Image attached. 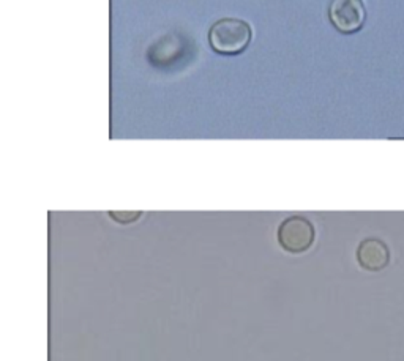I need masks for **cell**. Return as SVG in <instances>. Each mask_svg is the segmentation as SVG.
<instances>
[{
  "mask_svg": "<svg viewBox=\"0 0 404 361\" xmlns=\"http://www.w3.org/2000/svg\"><path fill=\"white\" fill-rule=\"evenodd\" d=\"M253 38L251 25L238 18H223L209 29L212 51L221 56H238L248 48Z\"/></svg>",
  "mask_w": 404,
  "mask_h": 361,
  "instance_id": "cell-1",
  "label": "cell"
},
{
  "mask_svg": "<svg viewBox=\"0 0 404 361\" xmlns=\"http://www.w3.org/2000/svg\"><path fill=\"white\" fill-rule=\"evenodd\" d=\"M278 243L288 252L300 254L314 243L316 231L313 223L303 216H290L278 227Z\"/></svg>",
  "mask_w": 404,
  "mask_h": 361,
  "instance_id": "cell-2",
  "label": "cell"
},
{
  "mask_svg": "<svg viewBox=\"0 0 404 361\" xmlns=\"http://www.w3.org/2000/svg\"><path fill=\"white\" fill-rule=\"evenodd\" d=\"M329 19L343 35L360 32L367 21V8L363 0H330Z\"/></svg>",
  "mask_w": 404,
  "mask_h": 361,
  "instance_id": "cell-3",
  "label": "cell"
},
{
  "mask_svg": "<svg viewBox=\"0 0 404 361\" xmlns=\"http://www.w3.org/2000/svg\"><path fill=\"white\" fill-rule=\"evenodd\" d=\"M357 262L371 273L384 270L390 262L388 246L379 238H365L357 248Z\"/></svg>",
  "mask_w": 404,
  "mask_h": 361,
  "instance_id": "cell-4",
  "label": "cell"
}]
</instances>
